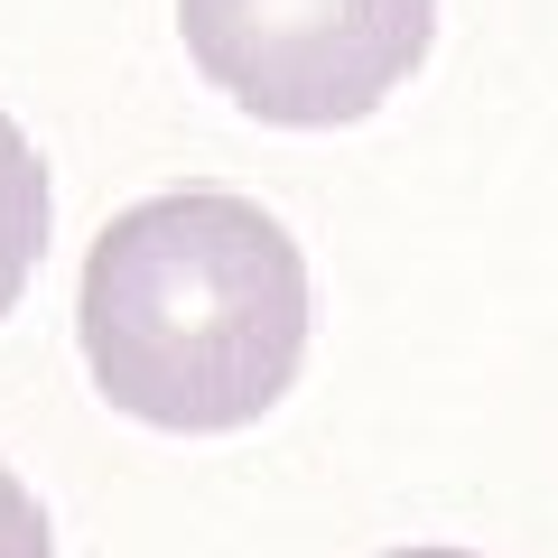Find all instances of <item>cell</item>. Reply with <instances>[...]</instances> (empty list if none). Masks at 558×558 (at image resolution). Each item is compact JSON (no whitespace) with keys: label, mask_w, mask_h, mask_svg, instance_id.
Here are the masks:
<instances>
[{"label":"cell","mask_w":558,"mask_h":558,"mask_svg":"<svg viewBox=\"0 0 558 558\" xmlns=\"http://www.w3.org/2000/svg\"><path fill=\"white\" fill-rule=\"evenodd\" d=\"M38 252H47V168L28 149V131L0 112V317L20 307Z\"/></svg>","instance_id":"obj_3"},{"label":"cell","mask_w":558,"mask_h":558,"mask_svg":"<svg viewBox=\"0 0 558 558\" xmlns=\"http://www.w3.org/2000/svg\"><path fill=\"white\" fill-rule=\"evenodd\" d=\"M0 558H57V549H47V512H38V494H28L10 465H0Z\"/></svg>","instance_id":"obj_4"},{"label":"cell","mask_w":558,"mask_h":558,"mask_svg":"<svg viewBox=\"0 0 558 558\" xmlns=\"http://www.w3.org/2000/svg\"><path fill=\"white\" fill-rule=\"evenodd\" d=\"M84 373L140 428L223 438L279 410L307 363V260L289 223L223 186L140 196L84 252Z\"/></svg>","instance_id":"obj_1"},{"label":"cell","mask_w":558,"mask_h":558,"mask_svg":"<svg viewBox=\"0 0 558 558\" xmlns=\"http://www.w3.org/2000/svg\"><path fill=\"white\" fill-rule=\"evenodd\" d=\"M400 558H465V549H400Z\"/></svg>","instance_id":"obj_5"},{"label":"cell","mask_w":558,"mask_h":558,"mask_svg":"<svg viewBox=\"0 0 558 558\" xmlns=\"http://www.w3.org/2000/svg\"><path fill=\"white\" fill-rule=\"evenodd\" d=\"M178 38L252 121L344 131L418 75L438 0H178Z\"/></svg>","instance_id":"obj_2"}]
</instances>
